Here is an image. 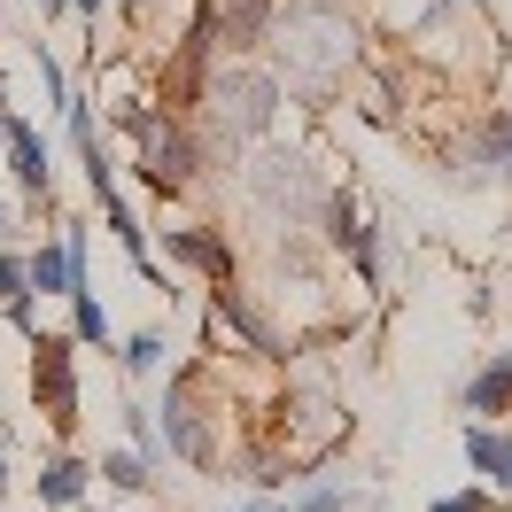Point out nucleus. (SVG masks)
Masks as SVG:
<instances>
[{"label": "nucleus", "mask_w": 512, "mask_h": 512, "mask_svg": "<svg viewBox=\"0 0 512 512\" xmlns=\"http://www.w3.org/2000/svg\"><path fill=\"white\" fill-rule=\"evenodd\" d=\"M264 39H280V70H288V86L295 94H326L342 70H350L357 55V24L334 8V0H303V8H272V32Z\"/></svg>", "instance_id": "f257e3e1"}, {"label": "nucleus", "mask_w": 512, "mask_h": 512, "mask_svg": "<svg viewBox=\"0 0 512 512\" xmlns=\"http://www.w3.org/2000/svg\"><path fill=\"white\" fill-rule=\"evenodd\" d=\"M249 194H256L264 218L311 225V210L326 202V179L311 171V156H295V148H264V156L249 163Z\"/></svg>", "instance_id": "f03ea898"}, {"label": "nucleus", "mask_w": 512, "mask_h": 512, "mask_svg": "<svg viewBox=\"0 0 512 512\" xmlns=\"http://www.w3.org/2000/svg\"><path fill=\"white\" fill-rule=\"evenodd\" d=\"M210 101H218V140L225 156H241L249 140H264L272 132V117H280V78L272 70H225L218 86H210Z\"/></svg>", "instance_id": "7ed1b4c3"}, {"label": "nucleus", "mask_w": 512, "mask_h": 512, "mask_svg": "<svg viewBox=\"0 0 512 512\" xmlns=\"http://www.w3.org/2000/svg\"><path fill=\"white\" fill-rule=\"evenodd\" d=\"M132 125H140V179H148V187L156 194H179L194 179V163H202V148H194V132L179 125V117H171V109H140V117H132Z\"/></svg>", "instance_id": "20e7f679"}, {"label": "nucleus", "mask_w": 512, "mask_h": 512, "mask_svg": "<svg viewBox=\"0 0 512 512\" xmlns=\"http://www.w3.org/2000/svg\"><path fill=\"white\" fill-rule=\"evenodd\" d=\"M32 396L55 435L78 427V342L70 334H32Z\"/></svg>", "instance_id": "39448f33"}, {"label": "nucleus", "mask_w": 512, "mask_h": 512, "mask_svg": "<svg viewBox=\"0 0 512 512\" xmlns=\"http://www.w3.org/2000/svg\"><path fill=\"white\" fill-rule=\"evenodd\" d=\"M0 163L24 179V194H47V179H55V163H47V140H39L24 117H8V109H0Z\"/></svg>", "instance_id": "423d86ee"}, {"label": "nucleus", "mask_w": 512, "mask_h": 512, "mask_svg": "<svg viewBox=\"0 0 512 512\" xmlns=\"http://www.w3.org/2000/svg\"><path fill=\"white\" fill-rule=\"evenodd\" d=\"M319 210H326V241L342 256H357V280L373 288V225H365V210H357L350 194H326Z\"/></svg>", "instance_id": "0eeeda50"}, {"label": "nucleus", "mask_w": 512, "mask_h": 512, "mask_svg": "<svg viewBox=\"0 0 512 512\" xmlns=\"http://www.w3.org/2000/svg\"><path fill=\"white\" fill-rule=\"evenodd\" d=\"M218 326H233L256 357H280V334H272V319L249 303V288H241V280H218Z\"/></svg>", "instance_id": "6e6552de"}, {"label": "nucleus", "mask_w": 512, "mask_h": 512, "mask_svg": "<svg viewBox=\"0 0 512 512\" xmlns=\"http://www.w3.org/2000/svg\"><path fill=\"white\" fill-rule=\"evenodd\" d=\"M210 39H218V24L202 16V24H194V32H187V47L171 55V70H163V94H171V109L202 94V63H210Z\"/></svg>", "instance_id": "1a4fd4ad"}, {"label": "nucleus", "mask_w": 512, "mask_h": 512, "mask_svg": "<svg viewBox=\"0 0 512 512\" xmlns=\"http://www.w3.org/2000/svg\"><path fill=\"white\" fill-rule=\"evenodd\" d=\"M163 249L179 256V264H202V272H210V288L233 280V249H225L218 233H202V225H171V233H163Z\"/></svg>", "instance_id": "9d476101"}, {"label": "nucleus", "mask_w": 512, "mask_h": 512, "mask_svg": "<svg viewBox=\"0 0 512 512\" xmlns=\"http://www.w3.org/2000/svg\"><path fill=\"white\" fill-rule=\"evenodd\" d=\"M210 24L225 32L233 55H249V47H264V32H272V0H225V8H210Z\"/></svg>", "instance_id": "9b49d317"}, {"label": "nucleus", "mask_w": 512, "mask_h": 512, "mask_svg": "<svg viewBox=\"0 0 512 512\" xmlns=\"http://www.w3.org/2000/svg\"><path fill=\"white\" fill-rule=\"evenodd\" d=\"M86 489H94V466H86V458H70V450L39 466V505L70 512V505H86Z\"/></svg>", "instance_id": "f8f14e48"}, {"label": "nucleus", "mask_w": 512, "mask_h": 512, "mask_svg": "<svg viewBox=\"0 0 512 512\" xmlns=\"http://www.w3.org/2000/svg\"><path fill=\"white\" fill-rule=\"evenodd\" d=\"M466 412H481V419L512 412V350H497V357L474 373V381H466Z\"/></svg>", "instance_id": "ddd939ff"}, {"label": "nucleus", "mask_w": 512, "mask_h": 512, "mask_svg": "<svg viewBox=\"0 0 512 512\" xmlns=\"http://www.w3.org/2000/svg\"><path fill=\"white\" fill-rule=\"evenodd\" d=\"M466 466H474V474H489V481H505V489H512V443L497 435V427H466Z\"/></svg>", "instance_id": "4468645a"}, {"label": "nucleus", "mask_w": 512, "mask_h": 512, "mask_svg": "<svg viewBox=\"0 0 512 512\" xmlns=\"http://www.w3.org/2000/svg\"><path fill=\"white\" fill-rule=\"evenodd\" d=\"M63 303H70V342H78V350H109V311H101V295L78 288V295H63Z\"/></svg>", "instance_id": "2eb2a0df"}, {"label": "nucleus", "mask_w": 512, "mask_h": 512, "mask_svg": "<svg viewBox=\"0 0 512 512\" xmlns=\"http://www.w3.org/2000/svg\"><path fill=\"white\" fill-rule=\"evenodd\" d=\"M94 474L109 481V489H148V458H140V450H109Z\"/></svg>", "instance_id": "dca6fc26"}, {"label": "nucleus", "mask_w": 512, "mask_h": 512, "mask_svg": "<svg viewBox=\"0 0 512 512\" xmlns=\"http://www.w3.org/2000/svg\"><path fill=\"white\" fill-rule=\"evenodd\" d=\"M125 427H132V450L148 466H163V435H156V419H148V404H125Z\"/></svg>", "instance_id": "f3484780"}, {"label": "nucleus", "mask_w": 512, "mask_h": 512, "mask_svg": "<svg viewBox=\"0 0 512 512\" xmlns=\"http://www.w3.org/2000/svg\"><path fill=\"white\" fill-rule=\"evenodd\" d=\"M156 365H163V334H132V342H125V373H132V381H148Z\"/></svg>", "instance_id": "a211bd4d"}, {"label": "nucleus", "mask_w": 512, "mask_h": 512, "mask_svg": "<svg viewBox=\"0 0 512 512\" xmlns=\"http://www.w3.org/2000/svg\"><path fill=\"white\" fill-rule=\"evenodd\" d=\"M16 295H32V272L16 249H0V303H16Z\"/></svg>", "instance_id": "6ab92c4d"}, {"label": "nucleus", "mask_w": 512, "mask_h": 512, "mask_svg": "<svg viewBox=\"0 0 512 512\" xmlns=\"http://www.w3.org/2000/svg\"><path fill=\"white\" fill-rule=\"evenodd\" d=\"M427 512H489V489H458V497H435Z\"/></svg>", "instance_id": "aec40b11"}, {"label": "nucleus", "mask_w": 512, "mask_h": 512, "mask_svg": "<svg viewBox=\"0 0 512 512\" xmlns=\"http://www.w3.org/2000/svg\"><path fill=\"white\" fill-rule=\"evenodd\" d=\"M8 233H16V210H8V202H0V241H8Z\"/></svg>", "instance_id": "412c9836"}, {"label": "nucleus", "mask_w": 512, "mask_h": 512, "mask_svg": "<svg viewBox=\"0 0 512 512\" xmlns=\"http://www.w3.org/2000/svg\"><path fill=\"white\" fill-rule=\"evenodd\" d=\"M39 16H70V0H39Z\"/></svg>", "instance_id": "4be33fe9"}, {"label": "nucleus", "mask_w": 512, "mask_h": 512, "mask_svg": "<svg viewBox=\"0 0 512 512\" xmlns=\"http://www.w3.org/2000/svg\"><path fill=\"white\" fill-rule=\"evenodd\" d=\"M70 8H78V16H101V0H70Z\"/></svg>", "instance_id": "5701e85b"}, {"label": "nucleus", "mask_w": 512, "mask_h": 512, "mask_svg": "<svg viewBox=\"0 0 512 512\" xmlns=\"http://www.w3.org/2000/svg\"><path fill=\"white\" fill-rule=\"evenodd\" d=\"M125 16H148V0H125Z\"/></svg>", "instance_id": "b1692460"}, {"label": "nucleus", "mask_w": 512, "mask_h": 512, "mask_svg": "<svg viewBox=\"0 0 512 512\" xmlns=\"http://www.w3.org/2000/svg\"><path fill=\"white\" fill-rule=\"evenodd\" d=\"M0 109H8V78H0Z\"/></svg>", "instance_id": "393cba45"}, {"label": "nucleus", "mask_w": 512, "mask_h": 512, "mask_svg": "<svg viewBox=\"0 0 512 512\" xmlns=\"http://www.w3.org/2000/svg\"><path fill=\"white\" fill-rule=\"evenodd\" d=\"M0 489H8V466H0Z\"/></svg>", "instance_id": "a878e982"}]
</instances>
